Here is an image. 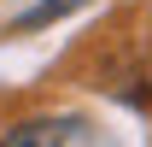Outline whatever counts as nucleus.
I'll use <instances>...</instances> for the list:
<instances>
[{
  "mask_svg": "<svg viewBox=\"0 0 152 147\" xmlns=\"http://www.w3.org/2000/svg\"><path fill=\"white\" fill-rule=\"evenodd\" d=\"M0 147H117V135L82 112H58V118H29V124L6 129Z\"/></svg>",
  "mask_w": 152,
  "mask_h": 147,
  "instance_id": "1",
  "label": "nucleus"
},
{
  "mask_svg": "<svg viewBox=\"0 0 152 147\" xmlns=\"http://www.w3.org/2000/svg\"><path fill=\"white\" fill-rule=\"evenodd\" d=\"M82 0H41V6H29L12 30H41V24H53V18H64V12H76Z\"/></svg>",
  "mask_w": 152,
  "mask_h": 147,
  "instance_id": "2",
  "label": "nucleus"
}]
</instances>
